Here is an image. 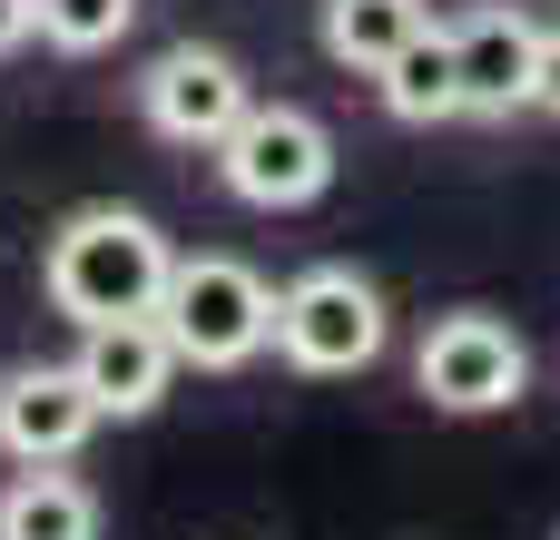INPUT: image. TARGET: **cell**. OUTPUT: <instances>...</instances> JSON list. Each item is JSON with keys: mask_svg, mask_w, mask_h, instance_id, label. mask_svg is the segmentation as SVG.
I'll return each mask as SVG.
<instances>
[{"mask_svg": "<svg viewBox=\"0 0 560 540\" xmlns=\"http://www.w3.org/2000/svg\"><path fill=\"white\" fill-rule=\"evenodd\" d=\"M532 108L560 118V30H541V79H532Z\"/></svg>", "mask_w": 560, "mask_h": 540, "instance_id": "obj_14", "label": "cell"}, {"mask_svg": "<svg viewBox=\"0 0 560 540\" xmlns=\"http://www.w3.org/2000/svg\"><path fill=\"white\" fill-rule=\"evenodd\" d=\"M98 423H108V413H98V394H89L79 364H10V374H0V453H10L20 472L69 462Z\"/></svg>", "mask_w": 560, "mask_h": 540, "instance_id": "obj_7", "label": "cell"}, {"mask_svg": "<svg viewBox=\"0 0 560 540\" xmlns=\"http://www.w3.org/2000/svg\"><path fill=\"white\" fill-rule=\"evenodd\" d=\"M167 236L138 216V207H79L49 256H39V285L69 325H118V315H158L167 295Z\"/></svg>", "mask_w": 560, "mask_h": 540, "instance_id": "obj_1", "label": "cell"}, {"mask_svg": "<svg viewBox=\"0 0 560 540\" xmlns=\"http://www.w3.org/2000/svg\"><path fill=\"white\" fill-rule=\"evenodd\" d=\"M158 325L177 344V364L197 374H236L276 344V285L236 256H177L167 266V295H158Z\"/></svg>", "mask_w": 560, "mask_h": 540, "instance_id": "obj_2", "label": "cell"}, {"mask_svg": "<svg viewBox=\"0 0 560 540\" xmlns=\"http://www.w3.org/2000/svg\"><path fill=\"white\" fill-rule=\"evenodd\" d=\"M413 30H433L423 0H325V59H335V69L384 79V59H394Z\"/></svg>", "mask_w": 560, "mask_h": 540, "instance_id": "obj_12", "label": "cell"}, {"mask_svg": "<svg viewBox=\"0 0 560 540\" xmlns=\"http://www.w3.org/2000/svg\"><path fill=\"white\" fill-rule=\"evenodd\" d=\"M79 374L98 394L108 423H138L167 403V374H177V344L158 315H118V325H79Z\"/></svg>", "mask_w": 560, "mask_h": 540, "instance_id": "obj_8", "label": "cell"}, {"mask_svg": "<svg viewBox=\"0 0 560 540\" xmlns=\"http://www.w3.org/2000/svg\"><path fill=\"white\" fill-rule=\"evenodd\" d=\"M30 30H39V0H0V59H10Z\"/></svg>", "mask_w": 560, "mask_h": 540, "instance_id": "obj_15", "label": "cell"}, {"mask_svg": "<svg viewBox=\"0 0 560 540\" xmlns=\"http://www.w3.org/2000/svg\"><path fill=\"white\" fill-rule=\"evenodd\" d=\"M384 344H394V315H384L374 275H354V266H305L276 295V354L295 374H364Z\"/></svg>", "mask_w": 560, "mask_h": 540, "instance_id": "obj_3", "label": "cell"}, {"mask_svg": "<svg viewBox=\"0 0 560 540\" xmlns=\"http://www.w3.org/2000/svg\"><path fill=\"white\" fill-rule=\"evenodd\" d=\"M413 384L433 413H512L532 394V344L502 315H443L413 344Z\"/></svg>", "mask_w": 560, "mask_h": 540, "instance_id": "obj_5", "label": "cell"}, {"mask_svg": "<svg viewBox=\"0 0 560 540\" xmlns=\"http://www.w3.org/2000/svg\"><path fill=\"white\" fill-rule=\"evenodd\" d=\"M138 108H148V128L167 138V148H226V128L256 108L246 98V69L226 59V49H167V59H148V79H138Z\"/></svg>", "mask_w": 560, "mask_h": 540, "instance_id": "obj_6", "label": "cell"}, {"mask_svg": "<svg viewBox=\"0 0 560 540\" xmlns=\"http://www.w3.org/2000/svg\"><path fill=\"white\" fill-rule=\"evenodd\" d=\"M128 20H138V0H39V39H49V49H69V59L108 49Z\"/></svg>", "mask_w": 560, "mask_h": 540, "instance_id": "obj_13", "label": "cell"}, {"mask_svg": "<svg viewBox=\"0 0 560 540\" xmlns=\"http://www.w3.org/2000/svg\"><path fill=\"white\" fill-rule=\"evenodd\" d=\"M0 540H98V492L69 482L59 462H39L0 492Z\"/></svg>", "mask_w": 560, "mask_h": 540, "instance_id": "obj_11", "label": "cell"}, {"mask_svg": "<svg viewBox=\"0 0 560 540\" xmlns=\"http://www.w3.org/2000/svg\"><path fill=\"white\" fill-rule=\"evenodd\" d=\"M384 108L404 128H433V118H463V59H453V30H413L394 59H384Z\"/></svg>", "mask_w": 560, "mask_h": 540, "instance_id": "obj_10", "label": "cell"}, {"mask_svg": "<svg viewBox=\"0 0 560 540\" xmlns=\"http://www.w3.org/2000/svg\"><path fill=\"white\" fill-rule=\"evenodd\" d=\"M217 177H226L236 207H266V216L315 207V197L335 187V138H325L315 108H285V98H276V108H246V118L226 128Z\"/></svg>", "mask_w": 560, "mask_h": 540, "instance_id": "obj_4", "label": "cell"}, {"mask_svg": "<svg viewBox=\"0 0 560 540\" xmlns=\"http://www.w3.org/2000/svg\"><path fill=\"white\" fill-rule=\"evenodd\" d=\"M453 59H463V118H512V108H532L541 30L522 10H472L453 30Z\"/></svg>", "mask_w": 560, "mask_h": 540, "instance_id": "obj_9", "label": "cell"}]
</instances>
